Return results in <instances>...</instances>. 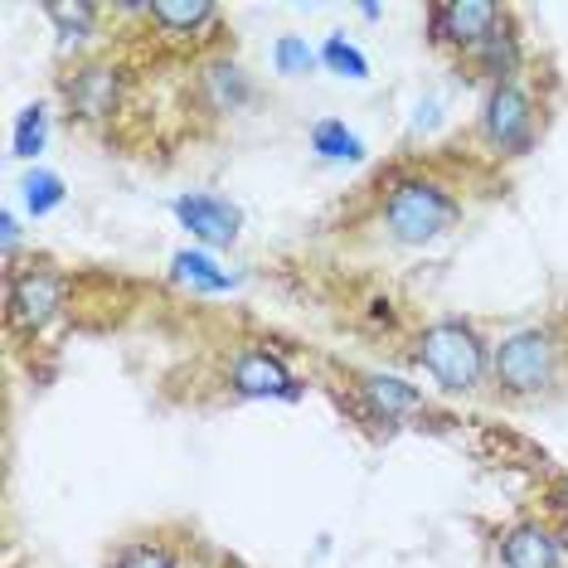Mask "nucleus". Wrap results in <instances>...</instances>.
I'll return each instance as SVG.
<instances>
[{
  "mask_svg": "<svg viewBox=\"0 0 568 568\" xmlns=\"http://www.w3.org/2000/svg\"><path fill=\"white\" fill-rule=\"evenodd\" d=\"M500 30V6H481V0H447L433 6V40L457 44V49H481L490 34Z\"/></svg>",
  "mask_w": 568,
  "mask_h": 568,
  "instance_id": "obj_6",
  "label": "nucleus"
},
{
  "mask_svg": "<svg viewBox=\"0 0 568 568\" xmlns=\"http://www.w3.org/2000/svg\"><path fill=\"white\" fill-rule=\"evenodd\" d=\"M214 88H219V102H224L229 112H234L239 102L248 98V83H243V73H239V69H214Z\"/></svg>",
  "mask_w": 568,
  "mask_h": 568,
  "instance_id": "obj_22",
  "label": "nucleus"
},
{
  "mask_svg": "<svg viewBox=\"0 0 568 568\" xmlns=\"http://www.w3.org/2000/svg\"><path fill=\"white\" fill-rule=\"evenodd\" d=\"M234 389L243 398H302V384L287 374V365L257 345L234 359Z\"/></svg>",
  "mask_w": 568,
  "mask_h": 568,
  "instance_id": "obj_8",
  "label": "nucleus"
},
{
  "mask_svg": "<svg viewBox=\"0 0 568 568\" xmlns=\"http://www.w3.org/2000/svg\"><path fill=\"white\" fill-rule=\"evenodd\" d=\"M63 93H69V108L79 112V118H102V112H112V73L102 69V63L79 69L63 83Z\"/></svg>",
  "mask_w": 568,
  "mask_h": 568,
  "instance_id": "obj_10",
  "label": "nucleus"
},
{
  "mask_svg": "<svg viewBox=\"0 0 568 568\" xmlns=\"http://www.w3.org/2000/svg\"><path fill=\"white\" fill-rule=\"evenodd\" d=\"M418 365L433 374L443 389L452 394H476L490 369L486 359V345L481 335L471 326H462V321H437L418 335Z\"/></svg>",
  "mask_w": 568,
  "mask_h": 568,
  "instance_id": "obj_2",
  "label": "nucleus"
},
{
  "mask_svg": "<svg viewBox=\"0 0 568 568\" xmlns=\"http://www.w3.org/2000/svg\"><path fill=\"white\" fill-rule=\"evenodd\" d=\"M44 141H49V108H44V102H34V108H24V112H20L16 141H10V146H16V156H20V161H34V156L44 151Z\"/></svg>",
  "mask_w": 568,
  "mask_h": 568,
  "instance_id": "obj_17",
  "label": "nucleus"
},
{
  "mask_svg": "<svg viewBox=\"0 0 568 568\" xmlns=\"http://www.w3.org/2000/svg\"><path fill=\"white\" fill-rule=\"evenodd\" d=\"M273 63H277V73H287V79H302V73H312V63H321V54L302 40V34H282L273 44Z\"/></svg>",
  "mask_w": 568,
  "mask_h": 568,
  "instance_id": "obj_19",
  "label": "nucleus"
},
{
  "mask_svg": "<svg viewBox=\"0 0 568 568\" xmlns=\"http://www.w3.org/2000/svg\"><path fill=\"white\" fill-rule=\"evenodd\" d=\"M175 219L190 229V239L210 243V248H234L239 243V210L219 195H180L175 200Z\"/></svg>",
  "mask_w": 568,
  "mask_h": 568,
  "instance_id": "obj_7",
  "label": "nucleus"
},
{
  "mask_svg": "<svg viewBox=\"0 0 568 568\" xmlns=\"http://www.w3.org/2000/svg\"><path fill=\"white\" fill-rule=\"evenodd\" d=\"M171 273L180 282H190L195 292H229L234 287V273H224V267H219L210 253H200V248H180L171 257Z\"/></svg>",
  "mask_w": 568,
  "mask_h": 568,
  "instance_id": "obj_11",
  "label": "nucleus"
},
{
  "mask_svg": "<svg viewBox=\"0 0 568 568\" xmlns=\"http://www.w3.org/2000/svg\"><path fill=\"white\" fill-rule=\"evenodd\" d=\"M63 302H69V282L49 267H24L10 277V321L24 331L49 326L63 312Z\"/></svg>",
  "mask_w": 568,
  "mask_h": 568,
  "instance_id": "obj_5",
  "label": "nucleus"
},
{
  "mask_svg": "<svg viewBox=\"0 0 568 568\" xmlns=\"http://www.w3.org/2000/svg\"><path fill=\"white\" fill-rule=\"evenodd\" d=\"M321 63H326L331 73H341V79H351V83L369 79V59L359 54L345 34H326V44H321Z\"/></svg>",
  "mask_w": 568,
  "mask_h": 568,
  "instance_id": "obj_16",
  "label": "nucleus"
},
{
  "mask_svg": "<svg viewBox=\"0 0 568 568\" xmlns=\"http://www.w3.org/2000/svg\"><path fill=\"white\" fill-rule=\"evenodd\" d=\"M146 16L156 20L165 34H190V30H200V24L214 20V6L210 0H151Z\"/></svg>",
  "mask_w": 568,
  "mask_h": 568,
  "instance_id": "obj_12",
  "label": "nucleus"
},
{
  "mask_svg": "<svg viewBox=\"0 0 568 568\" xmlns=\"http://www.w3.org/2000/svg\"><path fill=\"white\" fill-rule=\"evenodd\" d=\"M500 559H506V568H559V539L535 520L515 525L500 545Z\"/></svg>",
  "mask_w": 568,
  "mask_h": 568,
  "instance_id": "obj_9",
  "label": "nucleus"
},
{
  "mask_svg": "<svg viewBox=\"0 0 568 568\" xmlns=\"http://www.w3.org/2000/svg\"><path fill=\"white\" fill-rule=\"evenodd\" d=\"M481 132L496 151H510V156H520V151L535 141V102L525 98L520 83H496L481 108Z\"/></svg>",
  "mask_w": 568,
  "mask_h": 568,
  "instance_id": "obj_4",
  "label": "nucleus"
},
{
  "mask_svg": "<svg viewBox=\"0 0 568 568\" xmlns=\"http://www.w3.org/2000/svg\"><path fill=\"white\" fill-rule=\"evenodd\" d=\"M118 568H175V559L161 545H132V549H122Z\"/></svg>",
  "mask_w": 568,
  "mask_h": 568,
  "instance_id": "obj_21",
  "label": "nucleus"
},
{
  "mask_svg": "<svg viewBox=\"0 0 568 568\" xmlns=\"http://www.w3.org/2000/svg\"><path fill=\"white\" fill-rule=\"evenodd\" d=\"M20 190H24V210H30L34 219L54 214L59 204H63V180H59L54 171H30Z\"/></svg>",
  "mask_w": 568,
  "mask_h": 568,
  "instance_id": "obj_18",
  "label": "nucleus"
},
{
  "mask_svg": "<svg viewBox=\"0 0 568 568\" xmlns=\"http://www.w3.org/2000/svg\"><path fill=\"white\" fill-rule=\"evenodd\" d=\"M359 389H365L374 413H384V418L418 408V389H408L404 379H389V374H365V379H359Z\"/></svg>",
  "mask_w": 568,
  "mask_h": 568,
  "instance_id": "obj_14",
  "label": "nucleus"
},
{
  "mask_svg": "<svg viewBox=\"0 0 568 568\" xmlns=\"http://www.w3.org/2000/svg\"><path fill=\"white\" fill-rule=\"evenodd\" d=\"M471 59L481 63V73H486V79H496V83H515V69H520V49H515L510 30H496Z\"/></svg>",
  "mask_w": 568,
  "mask_h": 568,
  "instance_id": "obj_15",
  "label": "nucleus"
},
{
  "mask_svg": "<svg viewBox=\"0 0 568 568\" xmlns=\"http://www.w3.org/2000/svg\"><path fill=\"white\" fill-rule=\"evenodd\" d=\"M457 219H462L457 195H447L437 180H398L389 190V200H384V229H389V239L413 243V248L443 239Z\"/></svg>",
  "mask_w": 568,
  "mask_h": 568,
  "instance_id": "obj_1",
  "label": "nucleus"
},
{
  "mask_svg": "<svg viewBox=\"0 0 568 568\" xmlns=\"http://www.w3.org/2000/svg\"><path fill=\"white\" fill-rule=\"evenodd\" d=\"M312 151L321 161H359V156H365V141H359L345 122L326 118V122L312 126Z\"/></svg>",
  "mask_w": 568,
  "mask_h": 568,
  "instance_id": "obj_13",
  "label": "nucleus"
},
{
  "mask_svg": "<svg viewBox=\"0 0 568 568\" xmlns=\"http://www.w3.org/2000/svg\"><path fill=\"white\" fill-rule=\"evenodd\" d=\"M0 234H6V248H16V243H20V224H16V214H0Z\"/></svg>",
  "mask_w": 568,
  "mask_h": 568,
  "instance_id": "obj_23",
  "label": "nucleus"
},
{
  "mask_svg": "<svg viewBox=\"0 0 568 568\" xmlns=\"http://www.w3.org/2000/svg\"><path fill=\"white\" fill-rule=\"evenodd\" d=\"M44 16L63 30V34H59V44H63V49H73V44H83L88 24H93V6H49Z\"/></svg>",
  "mask_w": 568,
  "mask_h": 568,
  "instance_id": "obj_20",
  "label": "nucleus"
},
{
  "mask_svg": "<svg viewBox=\"0 0 568 568\" xmlns=\"http://www.w3.org/2000/svg\"><path fill=\"white\" fill-rule=\"evenodd\" d=\"M490 374L506 394H539L559 374V345H554L549 331H515L496 345Z\"/></svg>",
  "mask_w": 568,
  "mask_h": 568,
  "instance_id": "obj_3",
  "label": "nucleus"
}]
</instances>
